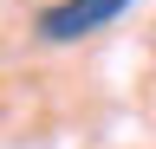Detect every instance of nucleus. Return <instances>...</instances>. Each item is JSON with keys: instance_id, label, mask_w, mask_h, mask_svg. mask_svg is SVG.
<instances>
[{"instance_id": "nucleus-1", "label": "nucleus", "mask_w": 156, "mask_h": 149, "mask_svg": "<svg viewBox=\"0 0 156 149\" xmlns=\"http://www.w3.org/2000/svg\"><path fill=\"white\" fill-rule=\"evenodd\" d=\"M130 0H58V7L39 13V39H52V46H65V39H85L91 26H104L117 20Z\"/></svg>"}]
</instances>
